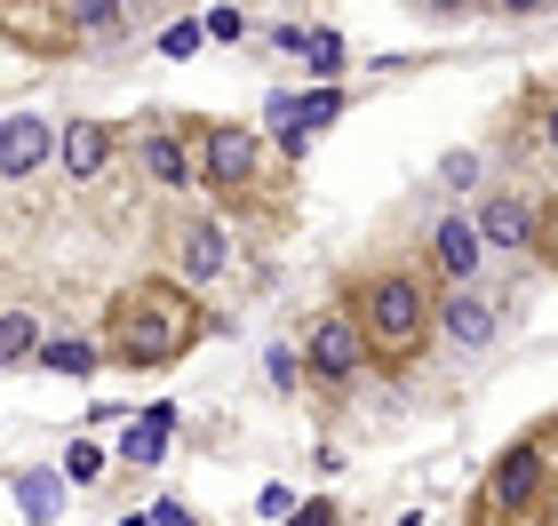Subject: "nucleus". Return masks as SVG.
<instances>
[{"instance_id": "obj_13", "label": "nucleus", "mask_w": 558, "mask_h": 526, "mask_svg": "<svg viewBox=\"0 0 558 526\" xmlns=\"http://www.w3.org/2000/svg\"><path fill=\"white\" fill-rule=\"evenodd\" d=\"M168 439H175V407H144L129 423V439H120V455H129V463H160Z\"/></svg>"}, {"instance_id": "obj_9", "label": "nucleus", "mask_w": 558, "mask_h": 526, "mask_svg": "<svg viewBox=\"0 0 558 526\" xmlns=\"http://www.w3.org/2000/svg\"><path fill=\"white\" fill-rule=\"evenodd\" d=\"M439 328H447V343L487 351V343H495V304H487L478 288H454V295H447V311H439Z\"/></svg>"}, {"instance_id": "obj_24", "label": "nucleus", "mask_w": 558, "mask_h": 526, "mask_svg": "<svg viewBox=\"0 0 558 526\" xmlns=\"http://www.w3.org/2000/svg\"><path fill=\"white\" fill-rule=\"evenodd\" d=\"M288 526H336V503H303V511H295Z\"/></svg>"}, {"instance_id": "obj_21", "label": "nucleus", "mask_w": 558, "mask_h": 526, "mask_svg": "<svg viewBox=\"0 0 558 526\" xmlns=\"http://www.w3.org/2000/svg\"><path fill=\"white\" fill-rule=\"evenodd\" d=\"M160 48H168V57H192V48H199V24H168Z\"/></svg>"}, {"instance_id": "obj_1", "label": "nucleus", "mask_w": 558, "mask_h": 526, "mask_svg": "<svg viewBox=\"0 0 558 526\" xmlns=\"http://www.w3.org/2000/svg\"><path fill=\"white\" fill-rule=\"evenodd\" d=\"M192 335H199V311L184 304V288H168V280L129 288L120 311H112V359L120 367H168Z\"/></svg>"}, {"instance_id": "obj_26", "label": "nucleus", "mask_w": 558, "mask_h": 526, "mask_svg": "<svg viewBox=\"0 0 558 526\" xmlns=\"http://www.w3.org/2000/svg\"><path fill=\"white\" fill-rule=\"evenodd\" d=\"M543 152H550V160H558V105H550V112H543Z\"/></svg>"}, {"instance_id": "obj_27", "label": "nucleus", "mask_w": 558, "mask_h": 526, "mask_svg": "<svg viewBox=\"0 0 558 526\" xmlns=\"http://www.w3.org/2000/svg\"><path fill=\"white\" fill-rule=\"evenodd\" d=\"M120 526H151V518H120Z\"/></svg>"}, {"instance_id": "obj_7", "label": "nucleus", "mask_w": 558, "mask_h": 526, "mask_svg": "<svg viewBox=\"0 0 558 526\" xmlns=\"http://www.w3.org/2000/svg\"><path fill=\"white\" fill-rule=\"evenodd\" d=\"M48 152H57V129L40 112H9L0 120V175H33Z\"/></svg>"}, {"instance_id": "obj_12", "label": "nucleus", "mask_w": 558, "mask_h": 526, "mask_svg": "<svg viewBox=\"0 0 558 526\" xmlns=\"http://www.w3.org/2000/svg\"><path fill=\"white\" fill-rule=\"evenodd\" d=\"M430 256H439L447 280H478V232H471V216H447L439 240H430Z\"/></svg>"}, {"instance_id": "obj_6", "label": "nucleus", "mask_w": 558, "mask_h": 526, "mask_svg": "<svg viewBox=\"0 0 558 526\" xmlns=\"http://www.w3.org/2000/svg\"><path fill=\"white\" fill-rule=\"evenodd\" d=\"M199 144H208V168L223 192H247L256 184V168H264V144H256V129H240V120H223V129H199Z\"/></svg>"}, {"instance_id": "obj_16", "label": "nucleus", "mask_w": 558, "mask_h": 526, "mask_svg": "<svg viewBox=\"0 0 558 526\" xmlns=\"http://www.w3.org/2000/svg\"><path fill=\"white\" fill-rule=\"evenodd\" d=\"M33 351H40V319L33 311H9V319H0V367L33 359Z\"/></svg>"}, {"instance_id": "obj_17", "label": "nucleus", "mask_w": 558, "mask_h": 526, "mask_svg": "<svg viewBox=\"0 0 558 526\" xmlns=\"http://www.w3.org/2000/svg\"><path fill=\"white\" fill-rule=\"evenodd\" d=\"M40 359L57 367V375H88V367H96V343H81V335H57V343H40Z\"/></svg>"}, {"instance_id": "obj_4", "label": "nucleus", "mask_w": 558, "mask_h": 526, "mask_svg": "<svg viewBox=\"0 0 558 526\" xmlns=\"http://www.w3.org/2000/svg\"><path fill=\"white\" fill-rule=\"evenodd\" d=\"M336 112H343V88H303V96H271V129H279V152H303L319 129H336Z\"/></svg>"}, {"instance_id": "obj_5", "label": "nucleus", "mask_w": 558, "mask_h": 526, "mask_svg": "<svg viewBox=\"0 0 558 526\" xmlns=\"http://www.w3.org/2000/svg\"><path fill=\"white\" fill-rule=\"evenodd\" d=\"M303 359H312V375L319 383H360V367H367V335L351 328V319H319L312 328V343H303Z\"/></svg>"}, {"instance_id": "obj_18", "label": "nucleus", "mask_w": 558, "mask_h": 526, "mask_svg": "<svg viewBox=\"0 0 558 526\" xmlns=\"http://www.w3.org/2000/svg\"><path fill=\"white\" fill-rule=\"evenodd\" d=\"M303 64H312L319 81H327V72L343 64V33H312V40H303Z\"/></svg>"}, {"instance_id": "obj_3", "label": "nucleus", "mask_w": 558, "mask_h": 526, "mask_svg": "<svg viewBox=\"0 0 558 526\" xmlns=\"http://www.w3.org/2000/svg\"><path fill=\"white\" fill-rule=\"evenodd\" d=\"M550 487V470H543V447L535 439H519L511 447V455H502L495 463V479H487V494H478V518H502V511H526V503H535V494Z\"/></svg>"}, {"instance_id": "obj_22", "label": "nucleus", "mask_w": 558, "mask_h": 526, "mask_svg": "<svg viewBox=\"0 0 558 526\" xmlns=\"http://www.w3.org/2000/svg\"><path fill=\"white\" fill-rule=\"evenodd\" d=\"M439 175H447V184H454V192H463V184H478V160H471V152H454V160H447Z\"/></svg>"}, {"instance_id": "obj_19", "label": "nucleus", "mask_w": 558, "mask_h": 526, "mask_svg": "<svg viewBox=\"0 0 558 526\" xmlns=\"http://www.w3.org/2000/svg\"><path fill=\"white\" fill-rule=\"evenodd\" d=\"M64 479H105V447H96V439H72V455H64Z\"/></svg>"}, {"instance_id": "obj_14", "label": "nucleus", "mask_w": 558, "mask_h": 526, "mask_svg": "<svg viewBox=\"0 0 558 526\" xmlns=\"http://www.w3.org/2000/svg\"><path fill=\"white\" fill-rule=\"evenodd\" d=\"M16 503H24V518H33V526H57V518H64V470H24V479H16Z\"/></svg>"}, {"instance_id": "obj_11", "label": "nucleus", "mask_w": 558, "mask_h": 526, "mask_svg": "<svg viewBox=\"0 0 558 526\" xmlns=\"http://www.w3.org/2000/svg\"><path fill=\"white\" fill-rule=\"evenodd\" d=\"M223 264H232V240H223L216 216H199L184 232V280H223Z\"/></svg>"}, {"instance_id": "obj_25", "label": "nucleus", "mask_w": 558, "mask_h": 526, "mask_svg": "<svg viewBox=\"0 0 558 526\" xmlns=\"http://www.w3.org/2000/svg\"><path fill=\"white\" fill-rule=\"evenodd\" d=\"M144 518H151V526H192V511H184V503H160V511H144Z\"/></svg>"}, {"instance_id": "obj_10", "label": "nucleus", "mask_w": 558, "mask_h": 526, "mask_svg": "<svg viewBox=\"0 0 558 526\" xmlns=\"http://www.w3.org/2000/svg\"><path fill=\"white\" fill-rule=\"evenodd\" d=\"M57 160H64V175H96L112 160V129L105 120H72V129H57Z\"/></svg>"}, {"instance_id": "obj_23", "label": "nucleus", "mask_w": 558, "mask_h": 526, "mask_svg": "<svg viewBox=\"0 0 558 526\" xmlns=\"http://www.w3.org/2000/svg\"><path fill=\"white\" fill-rule=\"evenodd\" d=\"M72 24H105V33H112V24H120V9H112V0H105V9H88V0H81V9H64Z\"/></svg>"}, {"instance_id": "obj_20", "label": "nucleus", "mask_w": 558, "mask_h": 526, "mask_svg": "<svg viewBox=\"0 0 558 526\" xmlns=\"http://www.w3.org/2000/svg\"><path fill=\"white\" fill-rule=\"evenodd\" d=\"M199 33H208V40H240L247 16H240V9H208V16H199Z\"/></svg>"}, {"instance_id": "obj_8", "label": "nucleus", "mask_w": 558, "mask_h": 526, "mask_svg": "<svg viewBox=\"0 0 558 526\" xmlns=\"http://www.w3.org/2000/svg\"><path fill=\"white\" fill-rule=\"evenodd\" d=\"M471 232H478V247H535V208L511 199V192H495L487 208L471 216Z\"/></svg>"}, {"instance_id": "obj_15", "label": "nucleus", "mask_w": 558, "mask_h": 526, "mask_svg": "<svg viewBox=\"0 0 558 526\" xmlns=\"http://www.w3.org/2000/svg\"><path fill=\"white\" fill-rule=\"evenodd\" d=\"M144 168L160 175V184H192V175H199V168H192V152H184V136H175V129H151V136H144Z\"/></svg>"}, {"instance_id": "obj_2", "label": "nucleus", "mask_w": 558, "mask_h": 526, "mask_svg": "<svg viewBox=\"0 0 558 526\" xmlns=\"http://www.w3.org/2000/svg\"><path fill=\"white\" fill-rule=\"evenodd\" d=\"M430 328V295L415 271H384V280L367 288V304H360V335L384 351V359H408V351L423 343Z\"/></svg>"}]
</instances>
